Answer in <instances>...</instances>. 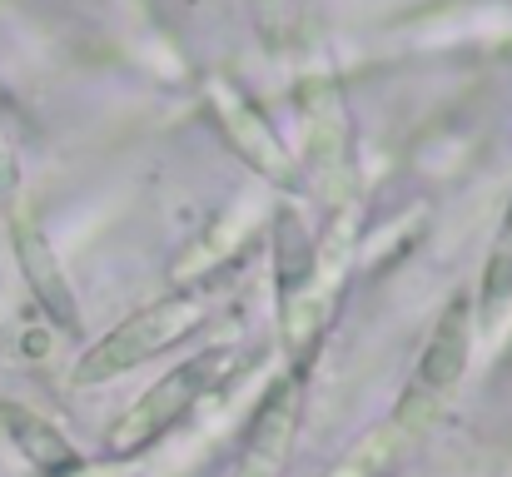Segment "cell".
Listing matches in <instances>:
<instances>
[{
	"label": "cell",
	"instance_id": "6da1fadb",
	"mask_svg": "<svg viewBox=\"0 0 512 477\" xmlns=\"http://www.w3.org/2000/svg\"><path fill=\"white\" fill-rule=\"evenodd\" d=\"M229 368H234V353H224V348H209V353H199V358H184L145 398H135V403L110 423L105 453H110V458H135V453L155 448L165 433H174V428L224 383Z\"/></svg>",
	"mask_w": 512,
	"mask_h": 477
},
{
	"label": "cell",
	"instance_id": "7a4b0ae2",
	"mask_svg": "<svg viewBox=\"0 0 512 477\" xmlns=\"http://www.w3.org/2000/svg\"><path fill=\"white\" fill-rule=\"evenodd\" d=\"M468 348H473V309H468L463 294H453L448 309L433 323V333H428V343H423V353H418V363H413L403 393H398V408L388 413L413 443H418V438L443 418V408L453 403V393H458V383H463V373H468Z\"/></svg>",
	"mask_w": 512,
	"mask_h": 477
},
{
	"label": "cell",
	"instance_id": "3957f363",
	"mask_svg": "<svg viewBox=\"0 0 512 477\" xmlns=\"http://www.w3.org/2000/svg\"><path fill=\"white\" fill-rule=\"evenodd\" d=\"M204 323V299L199 294H170V299H155L145 309H135L130 318H120L105 338H95L80 358H75V383H110V378H125L130 368L160 358L165 348L184 343L194 328Z\"/></svg>",
	"mask_w": 512,
	"mask_h": 477
},
{
	"label": "cell",
	"instance_id": "277c9868",
	"mask_svg": "<svg viewBox=\"0 0 512 477\" xmlns=\"http://www.w3.org/2000/svg\"><path fill=\"white\" fill-rule=\"evenodd\" d=\"M353 244H358V209L343 204V209H334L329 234L314 244V269H309L304 289L289 304H279V333H284V353L294 358V373H304L314 363V348H319V338L334 323Z\"/></svg>",
	"mask_w": 512,
	"mask_h": 477
},
{
	"label": "cell",
	"instance_id": "5b68a950",
	"mask_svg": "<svg viewBox=\"0 0 512 477\" xmlns=\"http://www.w3.org/2000/svg\"><path fill=\"white\" fill-rule=\"evenodd\" d=\"M204 105H209L219 135L229 140V150L244 159L254 174H264V179L279 184V189H294V184H299V164L289 159L284 140H279L274 125L264 120V110H259L234 80H209V85H204Z\"/></svg>",
	"mask_w": 512,
	"mask_h": 477
},
{
	"label": "cell",
	"instance_id": "8992f818",
	"mask_svg": "<svg viewBox=\"0 0 512 477\" xmlns=\"http://www.w3.org/2000/svg\"><path fill=\"white\" fill-rule=\"evenodd\" d=\"M299 423H304V373L289 368L284 378H274L269 398L259 403V413L244 433L234 477H284L289 458H294Z\"/></svg>",
	"mask_w": 512,
	"mask_h": 477
},
{
	"label": "cell",
	"instance_id": "52a82bcc",
	"mask_svg": "<svg viewBox=\"0 0 512 477\" xmlns=\"http://www.w3.org/2000/svg\"><path fill=\"white\" fill-rule=\"evenodd\" d=\"M304 115H309L304 120V130H309V140H304V150H309V179H314V189L324 194L329 209H343V204H353V189H348L353 169H348V125H343L339 90L329 80H319L304 95Z\"/></svg>",
	"mask_w": 512,
	"mask_h": 477
},
{
	"label": "cell",
	"instance_id": "ba28073f",
	"mask_svg": "<svg viewBox=\"0 0 512 477\" xmlns=\"http://www.w3.org/2000/svg\"><path fill=\"white\" fill-rule=\"evenodd\" d=\"M10 249H15V264H20V274H25V284H30L35 304L50 314V323L75 328V323H80V304H75L70 279H65V269H60V259H55L50 239L40 234L35 214H30V219H20V224H10Z\"/></svg>",
	"mask_w": 512,
	"mask_h": 477
},
{
	"label": "cell",
	"instance_id": "9c48e42d",
	"mask_svg": "<svg viewBox=\"0 0 512 477\" xmlns=\"http://www.w3.org/2000/svg\"><path fill=\"white\" fill-rule=\"evenodd\" d=\"M0 428H5V438L15 443V453L40 477H75L85 468L80 448H75L50 418H40V413L25 408V403H0Z\"/></svg>",
	"mask_w": 512,
	"mask_h": 477
},
{
	"label": "cell",
	"instance_id": "30bf717a",
	"mask_svg": "<svg viewBox=\"0 0 512 477\" xmlns=\"http://www.w3.org/2000/svg\"><path fill=\"white\" fill-rule=\"evenodd\" d=\"M309 269H314V239H309L299 209H294V204H279V214H274V279H279V304H289V299L304 289Z\"/></svg>",
	"mask_w": 512,
	"mask_h": 477
},
{
	"label": "cell",
	"instance_id": "8fae6325",
	"mask_svg": "<svg viewBox=\"0 0 512 477\" xmlns=\"http://www.w3.org/2000/svg\"><path fill=\"white\" fill-rule=\"evenodd\" d=\"M408 448H413V438L388 418V423L368 428V433H363V438H358V443H353L324 477H393V468L403 463Z\"/></svg>",
	"mask_w": 512,
	"mask_h": 477
},
{
	"label": "cell",
	"instance_id": "7c38bea8",
	"mask_svg": "<svg viewBox=\"0 0 512 477\" xmlns=\"http://www.w3.org/2000/svg\"><path fill=\"white\" fill-rule=\"evenodd\" d=\"M35 209H30V194H25V174H20V159H15V145H10V135H5V125H0V219H5V229L10 224H20V219H30Z\"/></svg>",
	"mask_w": 512,
	"mask_h": 477
},
{
	"label": "cell",
	"instance_id": "4fadbf2b",
	"mask_svg": "<svg viewBox=\"0 0 512 477\" xmlns=\"http://www.w3.org/2000/svg\"><path fill=\"white\" fill-rule=\"evenodd\" d=\"M249 5H254V15H259L264 35H269V40H279V35H284V15H289V0H249Z\"/></svg>",
	"mask_w": 512,
	"mask_h": 477
},
{
	"label": "cell",
	"instance_id": "5bb4252c",
	"mask_svg": "<svg viewBox=\"0 0 512 477\" xmlns=\"http://www.w3.org/2000/svg\"><path fill=\"white\" fill-rule=\"evenodd\" d=\"M503 234L512 239V204H508V214H503Z\"/></svg>",
	"mask_w": 512,
	"mask_h": 477
}]
</instances>
